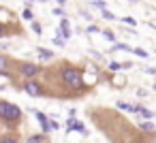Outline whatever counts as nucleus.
I'll use <instances>...</instances> for the list:
<instances>
[{
	"label": "nucleus",
	"mask_w": 156,
	"mask_h": 143,
	"mask_svg": "<svg viewBox=\"0 0 156 143\" xmlns=\"http://www.w3.org/2000/svg\"><path fill=\"white\" fill-rule=\"evenodd\" d=\"M111 73H118V71H122V64L120 62H109V66H107Z\"/></svg>",
	"instance_id": "obj_21"
},
{
	"label": "nucleus",
	"mask_w": 156,
	"mask_h": 143,
	"mask_svg": "<svg viewBox=\"0 0 156 143\" xmlns=\"http://www.w3.org/2000/svg\"><path fill=\"white\" fill-rule=\"evenodd\" d=\"M22 88H24V92L30 94V96H41V94H43V85H41L37 79H26Z\"/></svg>",
	"instance_id": "obj_4"
},
{
	"label": "nucleus",
	"mask_w": 156,
	"mask_h": 143,
	"mask_svg": "<svg viewBox=\"0 0 156 143\" xmlns=\"http://www.w3.org/2000/svg\"><path fill=\"white\" fill-rule=\"evenodd\" d=\"M101 15H103V19H107V22H113V19H115V15H113L111 11H107V9H103Z\"/></svg>",
	"instance_id": "obj_18"
},
{
	"label": "nucleus",
	"mask_w": 156,
	"mask_h": 143,
	"mask_svg": "<svg viewBox=\"0 0 156 143\" xmlns=\"http://www.w3.org/2000/svg\"><path fill=\"white\" fill-rule=\"evenodd\" d=\"M0 143H20V139H17V134H2Z\"/></svg>",
	"instance_id": "obj_13"
},
{
	"label": "nucleus",
	"mask_w": 156,
	"mask_h": 143,
	"mask_svg": "<svg viewBox=\"0 0 156 143\" xmlns=\"http://www.w3.org/2000/svg\"><path fill=\"white\" fill-rule=\"evenodd\" d=\"M9 62H11V60H9L5 54H0V73H7V71H9Z\"/></svg>",
	"instance_id": "obj_11"
},
{
	"label": "nucleus",
	"mask_w": 156,
	"mask_h": 143,
	"mask_svg": "<svg viewBox=\"0 0 156 143\" xmlns=\"http://www.w3.org/2000/svg\"><path fill=\"white\" fill-rule=\"evenodd\" d=\"M135 111L141 115V117H145V120H152L154 117V111H150V109H145L143 105H135Z\"/></svg>",
	"instance_id": "obj_8"
},
{
	"label": "nucleus",
	"mask_w": 156,
	"mask_h": 143,
	"mask_svg": "<svg viewBox=\"0 0 156 143\" xmlns=\"http://www.w3.org/2000/svg\"><path fill=\"white\" fill-rule=\"evenodd\" d=\"M128 2H137V0H128Z\"/></svg>",
	"instance_id": "obj_32"
},
{
	"label": "nucleus",
	"mask_w": 156,
	"mask_h": 143,
	"mask_svg": "<svg viewBox=\"0 0 156 143\" xmlns=\"http://www.w3.org/2000/svg\"><path fill=\"white\" fill-rule=\"evenodd\" d=\"M60 39H64V41H69L71 37H73V30H71V26H69V19L66 17H62L60 19V24H58V32H56Z\"/></svg>",
	"instance_id": "obj_5"
},
{
	"label": "nucleus",
	"mask_w": 156,
	"mask_h": 143,
	"mask_svg": "<svg viewBox=\"0 0 156 143\" xmlns=\"http://www.w3.org/2000/svg\"><path fill=\"white\" fill-rule=\"evenodd\" d=\"M90 7H94V9H98V11L107 9V5H105V0H90Z\"/></svg>",
	"instance_id": "obj_16"
},
{
	"label": "nucleus",
	"mask_w": 156,
	"mask_h": 143,
	"mask_svg": "<svg viewBox=\"0 0 156 143\" xmlns=\"http://www.w3.org/2000/svg\"><path fill=\"white\" fill-rule=\"evenodd\" d=\"M64 43H66V41H64V39H60V37H56V39H54V45H58V47H64Z\"/></svg>",
	"instance_id": "obj_26"
},
{
	"label": "nucleus",
	"mask_w": 156,
	"mask_h": 143,
	"mask_svg": "<svg viewBox=\"0 0 156 143\" xmlns=\"http://www.w3.org/2000/svg\"><path fill=\"white\" fill-rule=\"evenodd\" d=\"M88 34H92V32H101V28L96 26V24H92V26H88V30H86Z\"/></svg>",
	"instance_id": "obj_25"
},
{
	"label": "nucleus",
	"mask_w": 156,
	"mask_h": 143,
	"mask_svg": "<svg viewBox=\"0 0 156 143\" xmlns=\"http://www.w3.org/2000/svg\"><path fill=\"white\" fill-rule=\"evenodd\" d=\"M0 13H2V9H0Z\"/></svg>",
	"instance_id": "obj_35"
},
{
	"label": "nucleus",
	"mask_w": 156,
	"mask_h": 143,
	"mask_svg": "<svg viewBox=\"0 0 156 143\" xmlns=\"http://www.w3.org/2000/svg\"><path fill=\"white\" fill-rule=\"evenodd\" d=\"M22 17H24V19H28V22H32V19H34V15H32V11H30L28 7L22 11Z\"/></svg>",
	"instance_id": "obj_19"
},
{
	"label": "nucleus",
	"mask_w": 156,
	"mask_h": 143,
	"mask_svg": "<svg viewBox=\"0 0 156 143\" xmlns=\"http://www.w3.org/2000/svg\"><path fill=\"white\" fill-rule=\"evenodd\" d=\"M0 120L7 124H20L22 120V109L9 100H0Z\"/></svg>",
	"instance_id": "obj_2"
},
{
	"label": "nucleus",
	"mask_w": 156,
	"mask_h": 143,
	"mask_svg": "<svg viewBox=\"0 0 156 143\" xmlns=\"http://www.w3.org/2000/svg\"><path fill=\"white\" fill-rule=\"evenodd\" d=\"M60 79H62V83L64 85H69V88H73V90H81L86 83H83V73H81V68H75V66H71V64H64L62 68H60Z\"/></svg>",
	"instance_id": "obj_1"
},
{
	"label": "nucleus",
	"mask_w": 156,
	"mask_h": 143,
	"mask_svg": "<svg viewBox=\"0 0 156 143\" xmlns=\"http://www.w3.org/2000/svg\"><path fill=\"white\" fill-rule=\"evenodd\" d=\"M154 90H156V83H154Z\"/></svg>",
	"instance_id": "obj_34"
},
{
	"label": "nucleus",
	"mask_w": 156,
	"mask_h": 143,
	"mask_svg": "<svg viewBox=\"0 0 156 143\" xmlns=\"http://www.w3.org/2000/svg\"><path fill=\"white\" fill-rule=\"evenodd\" d=\"M45 141V134H30L28 137V143H43Z\"/></svg>",
	"instance_id": "obj_17"
},
{
	"label": "nucleus",
	"mask_w": 156,
	"mask_h": 143,
	"mask_svg": "<svg viewBox=\"0 0 156 143\" xmlns=\"http://www.w3.org/2000/svg\"><path fill=\"white\" fill-rule=\"evenodd\" d=\"M139 128H141V130H145V132H156V126H154V124H152L150 120L141 122V124H139Z\"/></svg>",
	"instance_id": "obj_12"
},
{
	"label": "nucleus",
	"mask_w": 156,
	"mask_h": 143,
	"mask_svg": "<svg viewBox=\"0 0 156 143\" xmlns=\"http://www.w3.org/2000/svg\"><path fill=\"white\" fill-rule=\"evenodd\" d=\"M109 51H111V54H115V51H133V47L126 45V43H113Z\"/></svg>",
	"instance_id": "obj_9"
},
{
	"label": "nucleus",
	"mask_w": 156,
	"mask_h": 143,
	"mask_svg": "<svg viewBox=\"0 0 156 143\" xmlns=\"http://www.w3.org/2000/svg\"><path fill=\"white\" fill-rule=\"evenodd\" d=\"M39 2H45V0H39Z\"/></svg>",
	"instance_id": "obj_33"
},
{
	"label": "nucleus",
	"mask_w": 156,
	"mask_h": 143,
	"mask_svg": "<svg viewBox=\"0 0 156 143\" xmlns=\"http://www.w3.org/2000/svg\"><path fill=\"white\" fill-rule=\"evenodd\" d=\"M17 71H20L22 77H26V79H34V77L41 73V66H39V64H32V62H22Z\"/></svg>",
	"instance_id": "obj_3"
},
{
	"label": "nucleus",
	"mask_w": 156,
	"mask_h": 143,
	"mask_svg": "<svg viewBox=\"0 0 156 143\" xmlns=\"http://www.w3.org/2000/svg\"><path fill=\"white\" fill-rule=\"evenodd\" d=\"M66 130H69V132H73V130H79L81 134H86V128H83V124H81L79 120H75V117H71V120L66 122Z\"/></svg>",
	"instance_id": "obj_7"
},
{
	"label": "nucleus",
	"mask_w": 156,
	"mask_h": 143,
	"mask_svg": "<svg viewBox=\"0 0 156 143\" xmlns=\"http://www.w3.org/2000/svg\"><path fill=\"white\" fill-rule=\"evenodd\" d=\"M122 22L128 24V26H135V19H133V17H122Z\"/></svg>",
	"instance_id": "obj_28"
},
{
	"label": "nucleus",
	"mask_w": 156,
	"mask_h": 143,
	"mask_svg": "<svg viewBox=\"0 0 156 143\" xmlns=\"http://www.w3.org/2000/svg\"><path fill=\"white\" fill-rule=\"evenodd\" d=\"M133 54H135V56H139V58H147V51H145L143 47H135V49H133Z\"/></svg>",
	"instance_id": "obj_20"
},
{
	"label": "nucleus",
	"mask_w": 156,
	"mask_h": 143,
	"mask_svg": "<svg viewBox=\"0 0 156 143\" xmlns=\"http://www.w3.org/2000/svg\"><path fill=\"white\" fill-rule=\"evenodd\" d=\"M101 34H103V39H105V41L115 43V32H111V30H101Z\"/></svg>",
	"instance_id": "obj_15"
},
{
	"label": "nucleus",
	"mask_w": 156,
	"mask_h": 143,
	"mask_svg": "<svg viewBox=\"0 0 156 143\" xmlns=\"http://www.w3.org/2000/svg\"><path fill=\"white\" fill-rule=\"evenodd\" d=\"M7 83H11V75H9V71H7V73H0V90L7 88Z\"/></svg>",
	"instance_id": "obj_14"
},
{
	"label": "nucleus",
	"mask_w": 156,
	"mask_h": 143,
	"mask_svg": "<svg viewBox=\"0 0 156 143\" xmlns=\"http://www.w3.org/2000/svg\"><path fill=\"white\" fill-rule=\"evenodd\" d=\"M37 54H39V58H41V60H51V58H54V51H51V49H47V47H39V49H37Z\"/></svg>",
	"instance_id": "obj_10"
},
{
	"label": "nucleus",
	"mask_w": 156,
	"mask_h": 143,
	"mask_svg": "<svg viewBox=\"0 0 156 143\" xmlns=\"http://www.w3.org/2000/svg\"><path fill=\"white\" fill-rule=\"evenodd\" d=\"M24 2H26V5H30V2H32V0H24Z\"/></svg>",
	"instance_id": "obj_31"
},
{
	"label": "nucleus",
	"mask_w": 156,
	"mask_h": 143,
	"mask_svg": "<svg viewBox=\"0 0 156 143\" xmlns=\"http://www.w3.org/2000/svg\"><path fill=\"white\" fill-rule=\"evenodd\" d=\"M56 2H58V5H60V7H62V5H64V2H66V0H56Z\"/></svg>",
	"instance_id": "obj_30"
},
{
	"label": "nucleus",
	"mask_w": 156,
	"mask_h": 143,
	"mask_svg": "<svg viewBox=\"0 0 156 143\" xmlns=\"http://www.w3.org/2000/svg\"><path fill=\"white\" fill-rule=\"evenodd\" d=\"M34 115H37V120H39V124H41V128H43V134L51 132V126H49V117H47L45 113H41V111H34Z\"/></svg>",
	"instance_id": "obj_6"
},
{
	"label": "nucleus",
	"mask_w": 156,
	"mask_h": 143,
	"mask_svg": "<svg viewBox=\"0 0 156 143\" xmlns=\"http://www.w3.org/2000/svg\"><path fill=\"white\" fill-rule=\"evenodd\" d=\"M118 109H124V111H135V105H128V103H118Z\"/></svg>",
	"instance_id": "obj_22"
},
{
	"label": "nucleus",
	"mask_w": 156,
	"mask_h": 143,
	"mask_svg": "<svg viewBox=\"0 0 156 143\" xmlns=\"http://www.w3.org/2000/svg\"><path fill=\"white\" fill-rule=\"evenodd\" d=\"M32 30H34L37 34H41V32H43V26H41L39 22H32Z\"/></svg>",
	"instance_id": "obj_24"
},
{
	"label": "nucleus",
	"mask_w": 156,
	"mask_h": 143,
	"mask_svg": "<svg viewBox=\"0 0 156 143\" xmlns=\"http://www.w3.org/2000/svg\"><path fill=\"white\" fill-rule=\"evenodd\" d=\"M7 34H9L7 26H5V24H0V37H7Z\"/></svg>",
	"instance_id": "obj_27"
},
{
	"label": "nucleus",
	"mask_w": 156,
	"mask_h": 143,
	"mask_svg": "<svg viewBox=\"0 0 156 143\" xmlns=\"http://www.w3.org/2000/svg\"><path fill=\"white\" fill-rule=\"evenodd\" d=\"M54 15H58V17H66V13H64L62 7H56V9H54Z\"/></svg>",
	"instance_id": "obj_23"
},
{
	"label": "nucleus",
	"mask_w": 156,
	"mask_h": 143,
	"mask_svg": "<svg viewBox=\"0 0 156 143\" xmlns=\"http://www.w3.org/2000/svg\"><path fill=\"white\" fill-rule=\"evenodd\" d=\"M145 73H147V75H156V68H154V66H147Z\"/></svg>",
	"instance_id": "obj_29"
}]
</instances>
